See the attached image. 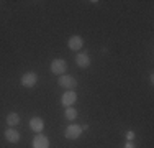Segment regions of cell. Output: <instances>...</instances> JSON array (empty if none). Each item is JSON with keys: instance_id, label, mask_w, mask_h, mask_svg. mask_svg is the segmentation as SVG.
I'll list each match as a JSON object with an SVG mask.
<instances>
[{"instance_id": "1", "label": "cell", "mask_w": 154, "mask_h": 148, "mask_svg": "<svg viewBox=\"0 0 154 148\" xmlns=\"http://www.w3.org/2000/svg\"><path fill=\"white\" fill-rule=\"evenodd\" d=\"M57 84L66 89V91H75L77 87V81L74 76H69V74H62V76H59V79H57Z\"/></svg>"}, {"instance_id": "2", "label": "cell", "mask_w": 154, "mask_h": 148, "mask_svg": "<svg viewBox=\"0 0 154 148\" xmlns=\"http://www.w3.org/2000/svg\"><path fill=\"white\" fill-rule=\"evenodd\" d=\"M51 72L56 74V76H62V74H66V69H67V63H66V59H53L51 61Z\"/></svg>"}, {"instance_id": "3", "label": "cell", "mask_w": 154, "mask_h": 148, "mask_svg": "<svg viewBox=\"0 0 154 148\" xmlns=\"http://www.w3.org/2000/svg\"><path fill=\"white\" fill-rule=\"evenodd\" d=\"M82 135V127L77 124H71L66 127V132H64V137L67 140H79V137Z\"/></svg>"}, {"instance_id": "4", "label": "cell", "mask_w": 154, "mask_h": 148, "mask_svg": "<svg viewBox=\"0 0 154 148\" xmlns=\"http://www.w3.org/2000/svg\"><path fill=\"white\" fill-rule=\"evenodd\" d=\"M36 82H38V74L33 72V71L25 72L23 76H21V79H20V84L23 87H35Z\"/></svg>"}, {"instance_id": "5", "label": "cell", "mask_w": 154, "mask_h": 148, "mask_svg": "<svg viewBox=\"0 0 154 148\" xmlns=\"http://www.w3.org/2000/svg\"><path fill=\"white\" fill-rule=\"evenodd\" d=\"M75 102H77V94H75V91H66L64 94H62L61 104L66 107V109H67V107H72Z\"/></svg>"}, {"instance_id": "6", "label": "cell", "mask_w": 154, "mask_h": 148, "mask_svg": "<svg viewBox=\"0 0 154 148\" xmlns=\"http://www.w3.org/2000/svg\"><path fill=\"white\" fill-rule=\"evenodd\" d=\"M31 146L33 148H49V138L45 135H41V133H38V135H35V138H33Z\"/></svg>"}, {"instance_id": "7", "label": "cell", "mask_w": 154, "mask_h": 148, "mask_svg": "<svg viewBox=\"0 0 154 148\" xmlns=\"http://www.w3.org/2000/svg\"><path fill=\"white\" fill-rule=\"evenodd\" d=\"M75 64L79 66V68H82V69H87L90 64H92V61H90V56L87 53H77Z\"/></svg>"}, {"instance_id": "8", "label": "cell", "mask_w": 154, "mask_h": 148, "mask_svg": "<svg viewBox=\"0 0 154 148\" xmlns=\"http://www.w3.org/2000/svg\"><path fill=\"white\" fill-rule=\"evenodd\" d=\"M67 46H69V50H72V51H79V50H82V46H84V40H82V36H79V35L71 36V38H69V41H67Z\"/></svg>"}, {"instance_id": "9", "label": "cell", "mask_w": 154, "mask_h": 148, "mask_svg": "<svg viewBox=\"0 0 154 148\" xmlns=\"http://www.w3.org/2000/svg\"><path fill=\"white\" fill-rule=\"evenodd\" d=\"M3 135H5V140H7L8 143H18V142H20V132H18L17 128L8 127Z\"/></svg>"}, {"instance_id": "10", "label": "cell", "mask_w": 154, "mask_h": 148, "mask_svg": "<svg viewBox=\"0 0 154 148\" xmlns=\"http://www.w3.org/2000/svg\"><path fill=\"white\" fill-rule=\"evenodd\" d=\"M30 128L35 133H41L43 128H45V122H43L41 117H33L30 120Z\"/></svg>"}, {"instance_id": "11", "label": "cell", "mask_w": 154, "mask_h": 148, "mask_svg": "<svg viewBox=\"0 0 154 148\" xmlns=\"http://www.w3.org/2000/svg\"><path fill=\"white\" fill-rule=\"evenodd\" d=\"M18 124H20V115H18L17 112H10L8 115H7V125L12 127V128H15Z\"/></svg>"}, {"instance_id": "12", "label": "cell", "mask_w": 154, "mask_h": 148, "mask_svg": "<svg viewBox=\"0 0 154 148\" xmlns=\"http://www.w3.org/2000/svg\"><path fill=\"white\" fill-rule=\"evenodd\" d=\"M64 117H66V120L74 122L75 118L79 117V112H77V109H74V107H67V109L64 110Z\"/></svg>"}, {"instance_id": "13", "label": "cell", "mask_w": 154, "mask_h": 148, "mask_svg": "<svg viewBox=\"0 0 154 148\" xmlns=\"http://www.w3.org/2000/svg\"><path fill=\"white\" fill-rule=\"evenodd\" d=\"M126 140H128V142H133V140H134V132L133 130H128L126 132Z\"/></svg>"}, {"instance_id": "14", "label": "cell", "mask_w": 154, "mask_h": 148, "mask_svg": "<svg viewBox=\"0 0 154 148\" xmlns=\"http://www.w3.org/2000/svg\"><path fill=\"white\" fill-rule=\"evenodd\" d=\"M125 148H136V146H134V143H133V142H126Z\"/></svg>"}]
</instances>
